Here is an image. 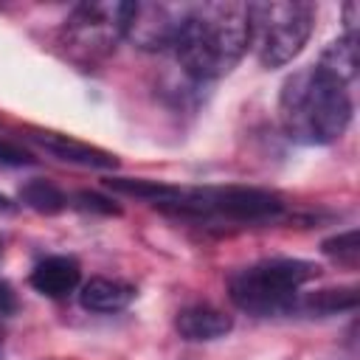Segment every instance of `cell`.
<instances>
[{
	"mask_svg": "<svg viewBox=\"0 0 360 360\" xmlns=\"http://www.w3.org/2000/svg\"><path fill=\"white\" fill-rule=\"evenodd\" d=\"M174 51L191 79L202 82L231 73L248 51L245 3L188 6Z\"/></svg>",
	"mask_w": 360,
	"mask_h": 360,
	"instance_id": "1",
	"label": "cell"
},
{
	"mask_svg": "<svg viewBox=\"0 0 360 360\" xmlns=\"http://www.w3.org/2000/svg\"><path fill=\"white\" fill-rule=\"evenodd\" d=\"M278 118L287 138L295 143L323 146L346 132L352 121V98L343 82L312 65L281 84Z\"/></svg>",
	"mask_w": 360,
	"mask_h": 360,
	"instance_id": "2",
	"label": "cell"
},
{
	"mask_svg": "<svg viewBox=\"0 0 360 360\" xmlns=\"http://www.w3.org/2000/svg\"><path fill=\"white\" fill-rule=\"evenodd\" d=\"M248 17V45L264 68H281L292 62L315 22V8L304 0H264L245 3Z\"/></svg>",
	"mask_w": 360,
	"mask_h": 360,
	"instance_id": "3",
	"label": "cell"
},
{
	"mask_svg": "<svg viewBox=\"0 0 360 360\" xmlns=\"http://www.w3.org/2000/svg\"><path fill=\"white\" fill-rule=\"evenodd\" d=\"M318 276V264L304 259H267L231 276V301L259 318L292 312L298 304V287Z\"/></svg>",
	"mask_w": 360,
	"mask_h": 360,
	"instance_id": "4",
	"label": "cell"
},
{
	"mask_svg": "<svg viewBox=\"0 0 360 360\" xmlns=\"http://www.w3.org/2000/svg\"><path fill=\"white\" fill-rule=\"evenodd\" d=\"M169 211L191 217H225L233 222H262L276 219L284 211V200L253 186H205L180 188V197L169 205Z\"/></svg>",
	"mask_w": 360,
	"mask_h": 360,
	"instance_id": "5",
	"label": "cell"
},
{
	"mask_svg": "<svg viewBox=\"0 0 360 360\" xmlns=\"http://www.w3.org/2000/svg\"><path fill=\"white\" fill-rule=\"evenodd\" d=\"M129 3H82L68 17L65 42L70 53L84 59H98L115 48L127 28Z\"/></svg>",
	"mask_w": 360,
	"mask_h": 360,
	"instance_id": "6",
	"label": "cell"
},
{
	"mask_svg": "<svg viewBox=\"0 0 360 360\" xmlns=\"http://www.w3.org/2000/svg\"><path fill=\"white\" fill-rule=\"evenodd\" d=\"M188 6L169 3H129L124 37L135 42L141 51H163L174 48L177 34L183 28Z\"/></svg>",
	"mask_w": 360,
	"mask_h": 360,
	"instance_id": "7",
	"label": "cell"
},
{
	"mask_svg": "<svg viewBox=\"0 0 360 360\" xmlns=\"http://www.w3.org/2000/svg\"><path fill=\"white\" fill-rule=\"evenodd\" d=\"M31 141H37L45 152H51L53 158L65 160V163H76L84 169H115L118 158L101 146H90L84 141L59 135V132H31Z\"/></svg>",
	"mask_w": 360,
	"mask_h": 360,
	"instance_id": "8",
	"label": "cell"
},
{
	"mask_svg": "<svg viewBox=\"0 0 360 360\" xmlns=\"http://www.w3.org/2000/svg\"><path fill=\"white\" fill-rule=\"evenodd\" d=\"M82 281V267L73 256H48L31 270V287L45 298H65Z\"/></svg>",
	"mask_w": 360,
	"mask_h": 360,
	"instance_id": "9",
	"label": "cell"
},
{
	"mask_svg": "<svg viewBox=\"0 0 360 360\" xmlns=\"http://www.w3.org/2000/svg\"><path fill=\"white\" fill-rule=\"evenodd\" d=\"M174 326H177L180 338L200 343V340H217V338L228 335L231 326H233V318L225 315V312L217 309V307H208V304H191V307H186V309L177 312Z\"/></svg>",
	"mask_w": 360,
	"mask_h": 360,
	"instance_id": "10",
	"label": "cell"
},
{
	"mask_svg": "<svg viewBox=\"0 0 360 360\" xmlns=\"http://www.w3.org/2000/svg\"><path fill=\"white\" fill-rule=\"evenodd\" d=\"M132 298H135V287L129 281L104 278V276L90 278L87 284H82V292H79L82 307L90 312H118L129 307Z\"/></svg>",
	"mask_w": 360,
	"mask_h": 360,
	"instance_id": "11",
	"label": "cell"
},
{
	"mask_svg": "<svg viewBox=\"0 0 360 360\" xmlns=\"http://www.w3.org/2000/svg\"><path fill=\"white\" fill-rule=\"evenodd\" d=\"M315 68L323 70L326 76L349 84L357 73V34H343L340 39L329 42Z\"/></svg>",
	"mask_w": 360,
	"mask_h": 360,
	"instance_id": "12",
	"label": "cell"
},
{
	"mask_svg": "<svg viewBox=\"0 0 360 360\" xmlns=\"http://www.w3.org/2000/svg\"><path fill=\"white\" fill-rule=\"evenodd\" d=\"M107 188L118 191V194H129V197H141L155 202L158 208H169L177 197H180V186L172 183H158V180H135V177H110L104 180Z\"/></svg>",
	"mask_w": 360,
	"mask_h": 360,
	"instance_id": "13",
	"label": "cell"
},
{
	"mask_svg": "<svg viewBox=\"0 0 360 360\" xmlns=\"http://www.w3.org/2000/svg\"><path fill=\"white\" fill-rule=\"evenodd\" d=\"M20 202L22 205H28L31 211H37V214H59V211H65V205H68V197L51 183V180H28L22 188H20Z\"/></svg>",
	"mask_w": 360,
	"mask_h": 360,
	"instance_id": "14",
	"label": "cell"
},
{
	"mask_svg": "<svg viewBox=\"0 0 360 360\" xmlns=\"http://www.w3.org/2000/svg\"><path fill=\"white\" fill-rule=\"evenodd\" d=\"M357 301H360V295H357L354 287H338V290H318V292L307 295L295 307H301V309H307L312 315H338V312L354 309Z\"/></svg>",
	"mask_w": 360,
	"mask_h": 360,
	"instance_id": "15",
	"label": "cell"
},
{
	"mask_svg": "<svg viewBox=\"0 0 360 360\" xmlns=\"http://www.w3.org/2000/svg\"><path fill=\"white\" fill-rule=\"evenodd\" d=\"M321 250H323L326 256H332L335 262L354 267L357 259H360V231L352 228V231H343V233H338V236H329V239L321 245Z\"/></svg>",
	"mask_w": 360,
	"mask_h": 360,
	"instance_id": "16",
	"label": "cell"
},
{
	"mask_svg": "<svg viewBox=\"0 0 360 360\" xmlns=\"http://www.w3.org/2000/svg\"><path fill=\"white\" fill-rule=\"evenodd\" d=\"M73 205H76V208H82V211L104 214V217L121 214V208H118L112 200H107V197H101V194H93V191H79V194L73 197Z\"/></svg>",
	"mask_w": 360,
	"mask_h": 360,
	"instance_id": "17",
	"label": "cell"
},
{
	"mask_svg": "<svg viewBox=\"0 0 360 360\" xmlns=\"http://www.w3.org/2000/svg\"><path fill=\"white\" fill-rule=\"evenodd\" d=\"M0 163L3 166H31L34 163V155L25 152L20 143L0 138Z\"/></svg>",
	"mask_w": 360,
	"mask_h": 360,
	"instance_id": "18",
	"label": "cell"
},
{
	"mask_svg": "<svg viewBox=\"0 0 360 360\" xmlns=\"http://www.w3.org/2000/svg\"><path fill=\"white\" fill-rule=\"evenodd\" d=\"M14 307H17V304H14V292H11V287L0 281V315L14 312Z\"/></svg>",
	"mask_w": 360,
	"mask_h": 360,
	"instance_id": "19",
	"label": "cell"
},
{
	"mask_svg": "<svg viewBox=\"0 0 360 360\" xmlns=\"http://www.w3.org/2000/svg\"><path fill=\"white\" fill-rule=\"evenodd\" d=\"M14 208H17V205H14V202H11L6 194H0V214H11Z\"/></svg>",
	"mask_w": 360,
	"mask_h": 360,
	"instance_id": "20",
	"label": "cell"
},
{
	"mask_svg": "<svg viewBox=\"0 0 360 360\" xmlns=\"http://www.w3.org/2000/svg\"><path fill=\"white\" fill-rule=\"evenodd\" d=\"M0 343H3V326H0Z\"/></svg>",
	"mask_w": 360,
	"mask_h": 360,
	"instance_id": "21",
	"label": "cell"
}]
</instances>
